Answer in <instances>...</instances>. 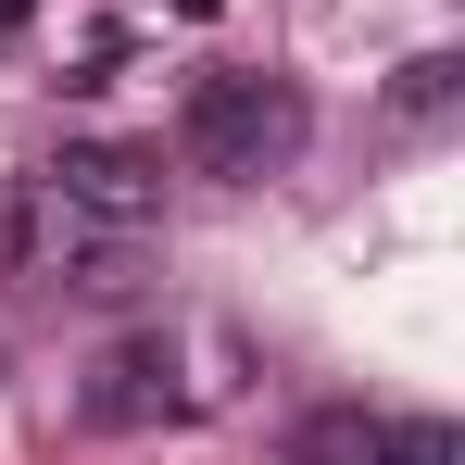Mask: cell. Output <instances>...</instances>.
I'll return each mask as SVG.
<instances>
[{
  "label": "cell",
  "instance_id": "6da1fadb",
  "mask_svg": "<svg viewBox=\"0 0 465 465\" xmlns=\"http://www.w3.org/2000/svg\"><path fill=\"white\" fill-rule=\"evenodd\" d=\"M302 139H314V101H302V76H277V64H214V76H189V101H176L189 176H227V189L290 176Z\"/></svg>",
  "mask_w": 465,
  "mask_h": 465
},
{
  "label": "cell",
  "instance_id": "7a4b0ae2",
  "mask_svg": "<svg viewBox=\"0 0 465 465\" xmlns=\"http://www.w3.org/2000/svg\"><path fill=\"white\" fill-rule=\"evenodd\" d=\"M0 264L38 277V290H126L139 239H114L101 214H76L51 176H13V189H0Z\"/></svg>",
  "mask_w": 465,
  "mask_h": 465
},
{
  "label": "cell",
  "instance_id": "3957f363",
  "mask_svg": "<svg viewBox=\"0 0 465 465\" xmlns=\"http://www.w3.org/2000/svg\"><path fill=\"white\" fill-rule=\"evenodd\" d=\"M76 214H101L114 239H152V214H163V163L152 152H114V139H76V152H51L38 163Z\"/></svg>",
  "mask_w": 465,
  "mask_h": 465
},
{
  "label": "cell",
  "instance_id": "277c9868",
  "mask_svg": "<svg viewBox=\"0 0 465 465\" xmlns=\"http://www.w3.org/2000/svg\"><path fill=\"white\" fill-rule=\"evenodd\" d=\"M163 415H189V390H176V340L139 327V340H114V352L88 365V428H163Z\"/></svg>",
  "mask_w": 465,
  "mask_h": 465
},
{
  "label": "cell",
  "instance_id": "5b68a950",
  "mask_svg": "<svg viewBox=\"0 0 465 465\" xmlns=\"http://www.w3.org/2000/svg\"><path fill=\"white\" fill-rule=\"evenodd\" d=\"M378 428L390 415H365V402H314L290 428V465H378Z\"/></svg>",
  "mask_w": 465,
  "mask_h": 465
},
{
  "label": "cell",
  "instance_id": "8992f818",
  "mask_svg": "<svg viewBox=\"0 0 465 465\" xmlns=\"http://www.w3.org/2000/svg\"><path fill=\"white\" fill-rule=\"evenodd\" d=\"M453 76H465L453 51H428V64H402V114H440V101H453Z\"/></svg>",
  "mask_w": 465,
  "mask_h": 465
},
{
  "label": "cell",
  "instance_id": "52a82bcc",
  "mask_svg": "<svg viewBox=\"0 0 465 465\" xmlns=\"http://www.w3.org/2000/svg\"><path fill=\"white\" fill-rule=\"evenodd\" d=\"M25 13H38V0H0V38H13V25H25Z\"/></svg>",
  "mask_w": 465,
  "mask_h": 465
}]
</instances>
